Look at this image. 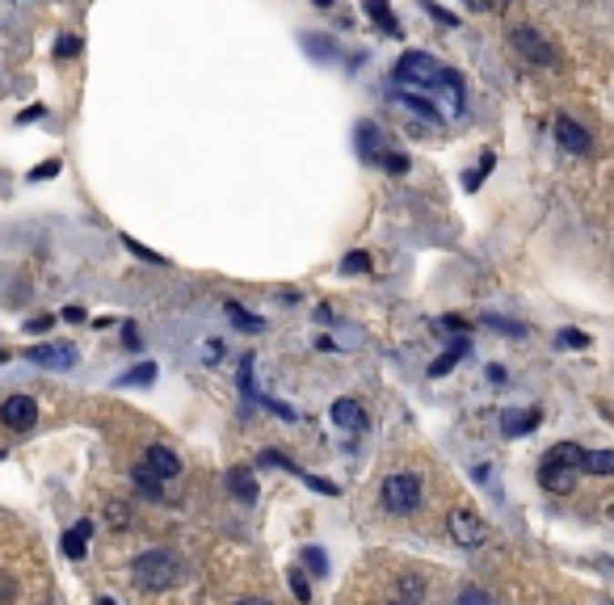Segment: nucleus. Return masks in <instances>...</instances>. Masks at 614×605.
I'll return each mask as SVG.
<instances>
[{"instance_id": "nucleus-25", "label": "nucleus", "mask_w": 614, "mask_h": 605, "mask_svg": "<svg viewBox=\"0 0 614 605\" xmlns=\"http://www.w3.org/2000/svg\"><path fill=\"white\" fill-rule=\"evenodd\" d=\"M286 580H291V593H295L299 601H312V589H307L303 572H295V568H291V572H286Z\"/></svg>"}, {"instance_id": "nucleus-36", "label": "nucleus", "mask_w": 614, "mask_h": 605, "mask_svg": "<svg viewBox=\"0 0 614 605\" xmlns=\"http://www.w3.org/2000/svg\"><path fill=\"white\" fill-rule=\"evenodd\" d=\"M97 605H118V601H110V597H101V601Z\"/></svg>"}, {"instance_id": "nucleus-19", "label": "nucleus", "mask_w": 614, "mask_h": 605, "mask_svg": "<svg viewBox=\"0 0 614 605\" xmlns=\"http://www.w3.org/2000/svg\"><path fill=\"white\" fill-rule=\"evenodd\" d=\"M559 349H589V332L564 328V332H559Z\"/></svg>"}, {"instance_id": "nucleus-17", "label": "nucleus", "mask_w": 614, "mask_h": 605, "mask_svg": "<svg viewBox=\"0 0 614 605\" xmlns=\"http://www.w3.org/2000/svg\"><path fill=\"white\" fill-rule=\"evenodd\" d=\"M223 311H228V319H231V324H240V328H249V332H261V328H265V319H261V316H252V311H244L240 303H231V298L223 303Z\"/></svg>"}, {"instance_id": "nucleus-2", "label": "nucleus", "mask_w": 614, "mask_h": 605, "mask_svg": "<svg viewBox=\"0 0 614 605\" xmlns=\"http://www.w3.org/2000/svg\"><path fill=\"white\" fill-rule=\"evenodd\" d=\"M131 576H135V584H139V589L165 593V589H173V584L181 580V560H177V555H169V550H143L139 560H135Z\"/></svg>"}, {"instance_id": "nucleus-15", "label": "nucleus", "mask_w": 614, "mask_h": 605, "mask_svg": "<svg viewBox=\"0 0 614 605\" xmlns=\"http://www.w3.org/2000/svg\"><path fill=\"white\" fill-rule=\"evenodd\" d=\"M93 534V521H80L77 529H67L64 534V555L67 560H85V539Z\"/></svg>"}, {"instance_id": "nucleus-8", "label": "nucleus", "mask_w": 614, "mask_h": 605, "mask_svg": "<svg viewBox=\"0 0 614 605\" xmlns=\"http://www.w3.org/2000/svg\"><path fill=\"white\" fill-rule=\"evenodd\" d=\"M26 362L43 366V370H72L77 366V349L72 345H34V349H26Z\"/></svg>"}, {"instance_id": "nucleus-29", "label": "nucleus", "mask_w": 614, "mask_h": 605, "mask_svg": "<svg viewBox=\"0 0 614 605\" xmlns=\"http://www.w3.org/2000/svg\"><path fill=\"white\" fill-rule=\"evenodd\" d=\"M299 479H303V484H312L316 492H324V496H337V484H329V479H316V475H307V471H299Z\"/></svg>"}, {"instance_id": "nucleus-34", "label": "nucleus", "mask_w": 614, "mask_h": 605, "mask_svg": "<svg viewBox=\"0 0 614 605\" xmlns=\"http://www.w3.org/2000/svg\"><path fill=\"white\" fill-rule=\"evenodd\" d=\"M463 5H467V9H476V13L488 9V0H463Z\"/></svg>"}, {"instance_id": "nucleus-5", "label": "nucleus", "mask_w": 614, "mask_h": 605, "mask_svg": "<svg viewBox=\"0 0 614 605\" xmlns=\"http://www.w3.org/2000/svg\"><path fill=\"white\" fill-rule=\"evenodd\" d=\"M509 43H514V51L527 59V64H535V67H551V64H556V51H551V43L538 30H530V25H514V30H509Z\"/></svg>"}, {"instance_id": "nucleus-38", "label": "nucleus", "mask_w": 614, "mask_h": 605, "mask_svg": "<svg viewBox=\"0 0 614 605\" xmlns=\"http://www.w3.org/2000/svg\"><path fill=\"white\" fill-rule=\"evenodd\" d=\"M0 362H5V349H0Z\"/></svg>"}, {"instance_id": "nucleus-11", "label": "nucleus", "mask_w": 614, "mask_h": 605, "mask_svg": "<svg viewBox=\"0 0 614 605\" xmlns=\"http://www.w3.org/2000/svg\"><path fill=\"white\" fill-rule=\"evenodd\" d=\"M143 467H148L156 479H177V475H181V459H177L169 446H148V454H143Z\"/></svg>"}, {"instance_id": "nucleus-13", "label": "nucleus", "mask_w": 614, "mask_h": 605, "mask_svg": "<svg viewBox=\"0 0 614 605\" xmlns=\"http://www.w3.org/2000/svg\"><path fill=\"white\" fill-rule=\"evenodd\" d=\"M228 488L240 496V505H257V479H252L249 467H236V471H228Z\"/></svg>"}, {"instance_id": "nucleus-23", "label": "nucleus", "mask_w": 614, "mask_h": 605, "mask_svg": "<svg viewBox=\"0 0 614 605\" xmlns=\"http://www.w3.org/2000/svg\"><path fill=\"white\" fill-rule=\"evenodd\" d=\"M404 106H413L417 114H425L429 122H438V118H442V110H434V106H429V101L421 97V93H408V97H404Z\"/></svg>"}, {"instance_id": "nucleus-31", "label": "nucleus", "mask_w": 614, "mask_h": 605, "mask_svg": "<svg viewBox=\"0 0 614 605\" xmlns=\"http://www.w3.org/2000/svg\"><path fill=\"white\" fill-rule=\"evenodd\" d=\"M59 173V160H46V165H38L30 173V181H46V176H56Z\"/></svg>"}, {"instance_id": "nucleus-28", "label": "nucleus", "mask_w": 614, "mask_h": 605, "mask_svg": "<svg viewBox=\"0 0 614 605\" xmlns=\"http://www.w3.org/2000/svg\"><path fill=\"white\" fill-rule=\"evenodd\" d=\"M77 51H80V38H77V34H64V38H59V43H56V55H59V59L77 55Z\"/></svg>"}, {"instance_id": "nucleus-22", "label": "nucleus", "mask_w": 614, "mask_h": 605, "mask_svg": "<svg viewBox=\"0 0 614 605\" xmlns=\"http://www.w3.org/2000/svg\"><path fill=\"white\" fill-rule=\"evenodd\" d=\"M374 160H379V165H384L387 173H395V176H400V173H408V160H404L400 152H379Z\"/></svg>"}, {"instance_id": "nucleus-16", "label": "nucleus", "mask_w": 614, "mask_h": 605, "mask_svg": "<svg viewBox=\"0 0 614 605\" xmlns=\"http://www.w3.org/2000/svg\"><path fill=\"white\" fill-rule=\"evenodd\" d=\"M581 471H589V475H614V450H585Z\"/></svg>"}, {"instance_id": "nucleus-20", "label": "nucleus", "mask_w": 614, "mask_h": 605, "mask_svg": "<svg viewBox=\"0 0 614 605\" xmlns=\"http://www.w3.org/2000/svg\"><path fill=\"white\" fill-rule=\"evenodd\" d=\"M152 378H156V366H152V362H143V366H135V375H122V378H118V387H135V383L148 387Z\"/></svg>"}, {"instance_id": "nucleus-10", "label": "nucleus", "mask_w": 614, "mask_h": 605, "mask_svg": "<svg viewBox=\"0 0 614 605\" xmlns=\"http://www.w3.org/2000/svg\"><path fill=\"white\" fill-rule=\"evenodd\" d=\"M329 417L337 429H350V433H366L371 429V417H366V408L358 399H333Z\"/></svg>"}, {"instance_id": "nucleus-12", "label": "nucleus", "mask_w": 614, "mask_h": 605, "mask_svg": "<svg viewBox=\"0 0 614 605\" xmlns=\"http://www.w3.org/2000/svg\"><path fill=\"white\" fill-rule=\"evenodd\" d=\"M538 420H543L538 408H527V412H514V408H509L501 417V429H505V438H527V433L538 429Z\"/></svg>"}, {"instance_id": "nucleus-21", "label": "nucleus", "mask_w": 614, "mask_h": 605, "mask_svg": "<svg viewBox=\"0 0 614 605\" xmlns=\"http://www.w3.org/2000/svg\"><path fill=\"white\" fill-rule=\"evenodd\" d=\"M135 484H139V488H143V492H148V496H160V479H156V475L148 471V467H143V462H139V467H135Z\"/></svg>"}, {"instance_id": "nucleus-3", "label": "nucleus", "mask_w": 614, "mask_h": 605, "mask_svg": "<svg viewBox=\"0 0 614 605\" xmlns=\"http://www.w3.org/2000/svg\"><path fill=\"white\" fill-rule=\"evenodd\" d=\"M395 80L408 88H442L455 80V72L442 67L438 59L425 55V51H408V55H400V64H395Z\"/></svg>"}, {"instance_id": "nucleus-18", "label": "nucleus", "mask_w": 614, "mask_h": 605, "mask_svg": "<svg viewBox=\"0 0 614 605\" xmlns=\"http://www.w3.org/2000/svg\"><path fill=\"white\" fill-rule=\"evenodd\" d=\"M463 353H467V341H455V345H450V349H446V353H442V358H438V362L429 366V378H442V375H450V366L459 362Z\"/></svg>"}, {"instance_id": "nucleus-32", "label": "nucleus", "mask_w": 614, "mask_h": 605, "mask_svg": "<svg viewBox=\"0 0 614 605\" xmlns=\"http://www.w3.org/2000/svg\"><path fill=\"white\" fill-rule=\"evenodd\" d=\"M459 605H493V601H488L484 593H476V589H467V593L459 597Z\"/></svg>"}, {"instance_id": "nucleus-33", "label": "nucleus", "mask_w": 614, "mask_h": 605, "mask_svg": "<svg viewBox=\"0 0 614 605\" xmlns=\"http://www.w3.org/2000/svg\"><path fill=\"white\" fill-rule=\"evenodd\" d=\"M43 106H30V110H22V122H34V118H43Z\"/></svg>"}, {"instance_id": "nucleus-26", "label": "nucleus", "mask_w": 614, "mask_h": 605, "mask_svg": "<svg viewBox=\"0 0 614 605\" xmlns=\"http://www.w3.org/2000/svg\"><path fill=\"white\" fill-rule=\"evenodd\" d=\"M261 467H282V471H295V475H299L295 462L286 459V454H278V450H265V454H261Z\"/></svg>"}, {"instance_id": "nucleus-1", "label": "nucleus", "mask_w": 614, "mask_h": 605, "mask_svg": "<svg viewBox=\"0 0 614 605\" xmlns=\"http://www.w3.org/2000/svg\"><path fill=\"white\" fill-rule=\"evenodd\" d=\"M581 462H585V450L577 441H559V446H551V450L543 454V462H538V484L556 496H568L572 488H577Z\"/></svg>"}, {"instance_id": "nucleus-4", "label": "nucleus", "mask_w": 614, "mask_h": 605, "mask_svg": "<svg viewBox=\"0 0 614 605\" xmlns=\"http://www.w3.org/2000/svg\"><path fill=\"white\" fill-rule=\"evenodd\" d=\"M384 505L387 513H395V518H404V513H413V509H421V479L417 475H387L384 479Z\"/></svg>"}, {"instance_id": "nucleus-27", "label": "nucleus", "mask_w": 614, "mask_h": 605, "mask_svg": "<svg viewBox=\"0 0 614 605\" xmlns=\"http://www.w3.org/2000/svg\"><path fill=\"white\" fill-rule=\"evenodd\" d=\"M488 168H493V152H484V160H480V168H476L472 176H467V181H463V189H476L484 181V176H488Z\"/></svg>"}, {"instance_id": "nucleus-14", "label": "nucleus", "mask_w": 614, "mask_h": 605, "mask_svg": "<svg viewBox=\"0 0 614 605\" xmlns=\"http://www.w3.org/2000/svg\"><path fill=\"white\" fill-rule=\"evenodd\" d=\"M366 17L384 25V34H392V38L400 34V22H395V13H392V5H387V0H366Z\"/></svg>"}, {"instance_id": "nucleus-9", "label": "nucleus", "mask_w": 614, "mask_h": 605, "mask_svg": "<svg viewBox=\"0 0 614 605\" xmlns=\"http://www.w3.org/2000/svg\"><path fill=\"white\" fill-rule=\"evenodd\" d=\"M0 420H5L9 429L26 433V429H34V420H38V404H34L30 396H9L0 404Z\"/></svg>"}, {"instance_id": "nucleus-35", "label": "nucleus", "mask_w": 614, "mask_h": 605, "mask_svg": "<svg viewBox=\"0 0 614 605\" xmlns=\"http://www.w3.org/2000/svg\"><path fill=\"white\" fill-rule=\"evenodd\" d=\"M236 605H270V601H257V597H249V601H236Z\"/></svg>"}, {"instance_id": "nucleus-37", "label": "nucleus", "mask_w": 614, "mask_h": 605, "mask_svg": "<svg viewBox=\"0 0 614 605\" xmlns=\"http://www.w3.org/2000/svg\"><path fill=\"white\" fill-rule=\"evenodd\" d=\"M316 5H320V9H329V5H333V0H316Z\"/></svg>"}, {"instance_id": "nucleus-24", "label": "nucleus", "mask_w": 614, "mask_h": 605, "mask_svg": "<svg viewBox=\"0 0 614 605\" xmlns=\"http://www.w3.org/2000/svg\"><path fill=\"white\" fill-rule=\"evenodd\" d=\"M341 269H345V274H366V269H371V257H366V253H350L345 261H341Z\"/></svg>"}, {"instance_id": "nucleus-30", "label": "nucleus", "mask_w": 614, "mask_h": 605, "mask_svg": "<svg viewBox=\"0 0 614 605\" xmlns=\"http://www.w3.org/2000/svg\"><path fill=\"white\" fill-rule=\"evenodd\" d=\"M307 563H312V568H316V576H329V560H324V550H307Z\"/></svg>"}, {"instance_id": "nucleus-7", "label": "nucleus", "mask_w": 614, "mask_h": 605, "mask_svg": "<svg viewBox=\"0 0 614 605\" xmlns=\"http://www.w3.org/2000/svg\"><path fill=\"white\" fill-rule=\"evenodd\" d=\"M556 144L564 147V152H572V156H589L593 139H589V131H585L577 118L559 114V118H556Z\"/></svg>"}, {"instance_id": "nucleus-6", "label": "nucleus", "mask_w": 614, "mask_h": 605, "mask_svg": "<svg viewBox=\"0 0 614 605\" xmlns=\"http://www.w3.org/2000/svg\"><path fill=\"white\" fill-rule=\"evenodd\" d=\"M446 529H450V539L467 550L484 547V539H488V526H484V518H476L472 509H455L446 518Z\"/></svg>"}]
</instances>
